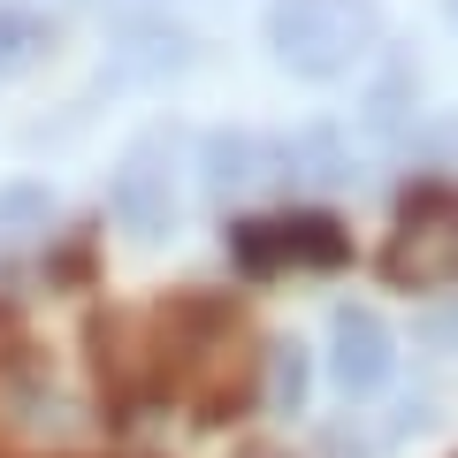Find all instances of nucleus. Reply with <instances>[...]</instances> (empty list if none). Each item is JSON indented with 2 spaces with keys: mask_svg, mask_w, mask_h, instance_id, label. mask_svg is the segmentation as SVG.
<instances>
[{
  "mask_svg": "<svg viewBox=\"0 0 458 458\" xmlns=\"http://www.w3.org/2000/svg\"><path fill=\"white\" fill-rule=\"evenodd\" d=\"M260 38L298 84H336L382 47V0H267Z\"/></svg>",
  "mask_w": 458,
  "mask_h": 458,
  "instance_id": "obj_1",
  "label": "nucleus"
},
{
  "mask_svg": "<svg viewBox=\"0 0 458 458\" xmlns=\"http://www.w3.org/2000/svg\"><path fill=\"white\" fill-rule=\"evenodd\" d=\"M176 168H183V131H176V123L138 131L131 146H123V161H114V176H107V214L131 229L138 245H161L168 229H176V214H183Z\"/></svg>",
  "mask_w": 458,
  "mask_h": 458,
  "instance_id": "obj_2",
  "label": "nucleus"
},
{
  "mask_svg": "<svg viewBox=\"0 0 458 458\" xmlns=\"http://www.w3.org/2000/svg\"><path fill=\"white\" fill-rule=\"evenodd\" d=\"M229 260L245 276H283V267L328 276L352 260V237L336 214H260V222H229Z\"/></svg>",
  "mask_w": 458,
  "mask_h": 458,
  "instance_id": "obj_3",
  "label": "nucleus"
},
{
  "mask_svg": "<svg viewBox=\"0 0 458 458\" xmlns=\"http://www.w3.org/2000/svg\"><path fill=\"white\" fill-rule=\"evenodd\" d=\"M397 375V336L375 306H336L328 313V382L344 397H375Z\"/></svg>",
  "mask_w": 458,
  "mask_h": 458,
  "instance_id": "obj_4",
  "label": "nucleus"
},
{
  "mask_svg": "<svg viewBox=\"0 0 458 458\" xmlns=\"http://www.w3.org/2000/svg\"><path fill=\"white\" fill-rule=\"evenodd\" d=\"M382 276H390L397 291H443V283H458V207L405 214V229H397L390 252H382Z\"/></svg>",
  "mask_w": 458,
  "mask_h": 458,
  "instance_id": "obj_5",
  "label": "nucleus"
},
{
  "mask_svg": "<svg viewBox=\"0 0 458 458\" xmlns=\"http://www.w3.org/2000/svg\"><path fill=\"white\" fill-rule=\"evenodd\" d=\"M191 62H199V38L183 31V23L138 16V23H123V38L107 47L99 84H168V77H183Z\"/></svg>",
  "mask_w": 458,
  "mask_h": 458,
  "instance_id": "obj_6",
  "label": "nucleus"
},
{
  "mask_svg": "<svg viewBox=\"0 0 458 458\" xmlns=\"http://www.w3.org/2000/svg\"><path fill=\"white\" fill-rule=\"evenodd\" d=\"M199 183H207V199H222V207L283 183L276 138H260V131H207L199 138Z\"/></svg>",
  "mask_w": 458,
  "mask_h": 458,
  "instance_id": "obj_7",
  "label": "nucleus"
},
{
  "mask_svg": "<svg viewBox=\"0 0 458 458\" xmlns=\"http://www.w3.org/2000/svg\"><path fill=\"white\" fill-rule=\"evenodd\" d=\"M276 153H283V183H306V191H328V183H344L352 176V161H344V138L336 131H291V138H276Z\"/></svg>",
  "mask_w": 458,
  "mask_h": 458,
  "instance_id": "obj_8",
  "label": "nucleus"
},
{
  "mask_svg": "<svg viewBox=\"0 0 458 458\" xmlns=\"http://www.w3.org/2000/svg\"><path fill=\"white\" fill-rule=\"evenodd\" d=\"M54 47V23L38 8H16V0H0V77H16V69L47 62Z\"/></svg>",
  "mask_w": 458,
  "mask_h": 458,
  "instance_id": "obj_9",
  "label": "nucleus"
},
{
  "mask_svg": "<svg viewBox=\"0 0 458 458\" xmlns=\"http://www.w3.org/2000/svg\"><path fill=\"white\" fill-rule=\"evenodd\" d=\"M306 390H313L306 344H298V336L267 344V405H276V412H306Z\"/></svg>",
  "mask_w": 458,
  "mask_h": 458,
  "instance_id": "obj_10",
  "label": "nucleus"
},
{
  "mask_svg": "<svg viewBox=\"0 0 458 458\" xmlns=\"http://www.w3.org/2000/svg\"><path fill=\"white\" fill-rule=\"evenodd\" d=\"M405 146L420 153L428 168H458V114H428V123L405 138Z\"/></svg>",
  "mask_w": 458,
  "mask_h": 458,
  "instance_id": "obj_11",
  "label": "nucleus"
},
{
  "mask_svg": "<svg viewBox=\"0 0 458 458\" xmlns=\"http://www.w3.org/2000/svg\"><path fill=\"white\" fill-rule=\"evenodd\" d=\"M47 214H54L47 183H8V191H0V222H47Z\"/></svg>",
  "mask_w": 458,
  "mask_h": 458,
  "instance_id": "obj_12",
  "label": "nucleus"
},
{
  "mask_svg": "<svg viewBox=\"0 0 458 458\" xmlns=\"http://www.w3.org/2000/svg\"><path fill=\"white\" fill-rule=\"evenodd\" d=\"M237 458H291V451H276V443H245Z\"/></svg>",
  "mask_w": 458,
  "mask_h": 458,
  "instance_id": "obj_13",
  "label": "nucleus"
},
{
  "mask_svg": "<svg viewBox=\"0 0 458 458\" xmlns=\"http://www.w3.org/2000/svg\"><path fill=\"white\" fill-rule=\"evenodd\" d=\"M443 16H451V23H458V0H443Z\"/></svg>",
  "mask_w": 458,
  "mask_h": 458,
  "instance_id": "obj_14",
  "label": "nucleus"
},
{
  "mask_svg": "<svg viewBox=\"0 0 458 458\" xmlns=\"http://www.w3.org/2000/svg\"><path fill=\"white\" fill-rule=\"evenodd\" d=\"M99 8H107V0H99ZM114 8H123V0H114Z\"/></svg>",
  "mask_w": 458,
  "mask_h": 458,
  "instance_id": "obj_15",
  "label": "nucleus"
}]
</instances>
